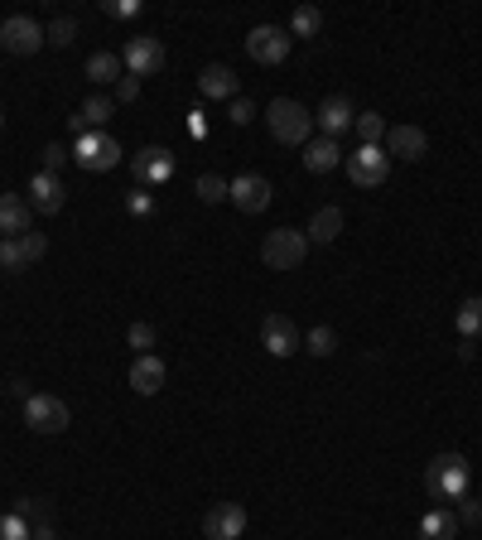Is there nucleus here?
I'll list each match as a JSON object with an SVG mask.
<instances>
[{
    "mask_svg": "<svg viewBox=\"0 0 482 540\" xmlns=\"http://www.w3.org/2000/svg\"><path fill=\"white\" fill-rule=\"evenodd\" d=\"M102 10H107L111 20H131V15H135V10H140V5H135V0H107Z\"/></svg>",
    "mask_w": 482,
    "mask_h": 540,
    "instance_id": "nucleus-39",
    "label": "nucleus"
},
{
    "mask_svg": "<svg viewBox=\"0 0 482 540\" xmlns=\"http://www.w3.org/2000/svg\"><path fill=\"white\" fill-rule=\"evenodd\" d=\"M25 425L34 434H63L68 425H73V410L58 401V396L39 391V396H29V401H25Z\"/></svg>",
    "mask_w": 482,
    "mask_h": 540,
    "instance_id": "nucleus-7",
    "label": "nucleus"
},
{
    "mask_svg": "<svg viewBox=\"0 0 482 540\" xmlns=\"http://www.w3.org/2000/svg\"><path fill=\"white\" fill-rule=\"evenodd\" d=\"M237 87L241 82H237V73H232L227 63H208V68L198 73V92H203V97H222V102H232Z\"/></svg>",
    "mask_w": 482,
    "mask_h": 540,
    "instance_id": "nucleus-20",
    "label": "nucleus"
},
{
    "mask_svg": "<svg viewBox=\"0 0 482 540\" xmlns=\"http://www.w3.org/2000/svg\"><path fill=\"white\" fill-rule=\"evenodd\" d=\"M44 39H49L54 49H68V44L78 39V20H73V15H58V20H49V29H44Z\"/></svg>",
    "mask_w": 482,
    "mask_h": 540,
    "instance_id": "nucleus-30",
    "label": "nucleus"
},
{
    "mask_svg": "<svg viewBox=\"0 0 482 540\" xmlns=\"http://www.w3.org/2000/svg\"><path fill=\"white\" fill-rule=\"evenodd\" d=\"M352 131H357V140H362V145H381L391 126H386V116H381V111H362Z\"/></svg>",
    "mask_w": 482,
    "mask_h": 540,
    "instance_id": "nucleus-27",
    "label": "nucleus"
},
{
    "mask_svg": "<svg viewBox=\"0 0 482 540\" xmlns=\"http://www.w3.org/2000/svg\"><path fill=\"white\" fill-rule=\"evenodd\" d=\"M126 343L135 348V357H145V352L160 343V333H155V324H131L126 328Z\"/></svg>",
    "mask_w": 482,
    "mask_h": 540,
    "instance_id": "nucleus-32",
    "label": "nucleus"
},
{
    "mask_svg": "<svg viewBox=\"0 0 482 540\" xmlns=\"http://www.w3.org/2000/svg\"><path fill=\"white\" fill-rule=\"evenodd\" d=\"M304 256H309V237L299 227H275V232H266V242H261L266 270H299Z\"/></svg>",
    "mask_w": 482,
    "mask_h": 540,
    "instance_id": "nucleus-2",
    "label": "nucleus"
},
{
    "mask_svg": "<svg viewBox=\"0 0 482 540\" xmlns=\"http://www.w3.org/2000/svg\"><path fill=\"white\" fill-rule=\"evenodd\" d=\"M15 516H25L34 531H49V516H54V507H49V502H39V497H20V502H15Z\"/></svg>",
    "mask_w": 482,
    "mask_h": 540,
    "instance_id": "nucleus-29",
    "label": "nucleus"
},
{
    "mask_svg": "<svg viewBox=\"0 0 482 540\" xmlns=\"http://www.w3.org/2000/svg\"><path fill=\"white\" fill-rule=\"evenodd\" d=\"M150 208H155V203H150V193H131V213L135 217H150Z\"/></svg>",
    "mask_w": 482,
    "mask_h": 540,
    "instance_id": "nucleus-41",
    "label": "nucleus"
},
{
    "mask_svg": "<svg viewBox=\"0 0 482 540\" xmlns=\"http://www.w3.org/2000/svg\"><path fill=\"white\" fill-rule=\"evenodd\" d=\"M29 217H34L29 198H20V193H0V237H5V232H10V237H25Z\"/></svg>",
    "mask_w": 482,
    "mask_h": 540,
    "instance_id": "nucleus-19",
    "label": "nucleus"
},
{
    "mask_svg": "<svg viewBox=\"0 0 482 540\" xmlns=\"http://www.w3.org/2000/svg\"><path fill=\"white\" fill-rule=\"evenodd\" d=\"M338 164H343V145H338V140L319 135V140L304 145V169H309V174H333Z\"/></svg>",
    "mask_w": 482,
    "mask_h": 540,
    "instance_id": "nucleus-21",
    "label": "nucleus"
},
{
    "mask_svg": "<svg viewBox=\"0 0 482 540\" xmlns=\"http://www.w3.org/2000/svg\"><path fill=\"white\" fill-rule=\"evenodd\" d=\"M386 155H396V160H425L429 135L420 126H396V131H386Z\"/></svg>",
    "mask_w": 482,
    "mask_h": 540,
    "instance_id": "nucleus-17",
    "label": "nucleus"
},
{
    "mask_svg": "<svg viewBox=\"0 0 482 540\" xmlns=\"http://www.w3.org/2000/svg\"><path fill=\"white\" fill-rule=\"evenodd\" d=\"M20 246H25V261H29V266L49 256V237H44V232H25V237H20Z\"/></svg>",
    "mask_w": 482,
    "mask_h": 540,
    "instance_id": "nucleus-35",
    "label": "nucleus"
},
{
    "mask_svg": "<svg viewBox=\"0 0 482 540\" xmlns=\"http://www.w3.org/2000/svg\"><path fill=\"white\" fill-rule=\"evenodd\" d=\"M454 516H458V526L468 521V526H482V502L468 492V497H458V507H454Z\"/></svg>",
    "mask_w": 482,
    "mask_h": 540,
    "instance_id": "nucleus-36",
    "label": "nucleus"
},
{
    "mask_svg": "<svg viewBox=\"0 0 482 540\" xmlns=\"http://www.w3.org/2000/svg\"><path fill=\"white\" fill-rule=\"evenodd\" d=\"M49 39H44V25L34 20V15H10V20H0V49L5 54H20V58H29V54H39Z\"/></svg>",
    "mask_w": 482,
    "mask_h": 540,
    "instance_id": "nucleus-6",
    "label": "nucleus"
},
{
    "mask_svg": "<svg viewBox=\"0 0 482 540\" xmlns=\"http://www.w3.org/2000/svg\"><path fill=\"white\" fill-rule=\"evenodd\" d=\"M111 111H116V97H87L78 116H82V126H87V131H102V126L111 121Z\"/></svg>",
    "mask_w": 482,
    "mask_h": 540,
    "instance_id": "nucleus-24",
    "label": "nucleus"
},
{
    "mask_svg": "<svg viewBox=\"0 0 482 540\" xmlns=\"http://www.w3.org/2000/svg\"><path fill=\"white\" fill-rule=\"evenodd\" d=\"M323 29V10L319 5H299L295 20H290V39H314Z\"/></svg>",
    "mask_w": 482,
    "mask_h": 540,
    "instance_id": "nucleus-26",
    "label": "nucleus"
},
{
    "mask_svg": "<svg viewBox=\"0 0 482 540\" xmlns=\"http://www.w3.org/2000/svg\"><path fill=\"white\" fill-rule=\"evenodd\" d=\"M121 78H126V63H121V54L102 49V54L87 58V82H121Z\"/></svg>",
    "mask_w": 482,
    "mask_h": 540,
    "instance_id": "nucleus-23",
    "label": "nucleus"
},
{
    "mask_svg": "<svg viewBox=\"0 0 482 540\" xmlns=\"http://www.w3.org/2000/svg\"><path fill=\"white\" fill-rule=\"evenodd\" d=\"M227 116H232V126H251V121H256V102H251V97H232Z\"/></svg>",
    "mask_w": 482,
    "mask_h": 540,
    "instance_id": "nucleus-37",
    "label": "nucleus"
},
{
    "mask_svg": "<svg viewBox=\"0 0 482 540\" xmlns=\"http://www.w3.org/2000/svg\"><path fill=\"white\" fill-rule=\"evenodd\" d=\"M121 155H126L121 140L107 131H87V135H78V145H73V160H78L82 174H107V169L121 164Z\"/></svg>",
    "mask_w": 482,
    "mask_h": 540,
    "instance_id": "nucleus-4",
    "label": "nucleus"
},
{
    "mask_svg": "<svg viewBox=\"0 0 482 540\" xmlns=\"http://www.w3.org/2000/svg\"><path fill=\"white\" fill-rule=\"evenodd\" d=\"M63 203H68L63 179H58V174H49V169H39V174L29 179V208H34V213H44V217H54Z\"/></svg>",
    "mask_w": 482,
    "mask_h": 540,
    "instance_id": "nucleus-14",
    "label": "nucleus"
},
{
    "mask_svg": "<svg viewBox=\"0 0 482 540\" xmlns=\"http://www.w3.org/2000/svg\"><path fill=\"white\" fill-rule=\"evenodd\" d=\"M246 531V507L241 502H217L213 512L203 516V536L208 540H241Z\"/></svg>",
    "mask_w": 482,
    "mask_h": 540,
    "instance_id": "nucleus-13",
    "label": "nucleus"
},
{
    "mask_svg": "<svg viewBox=\"0 0 482 540\" xmlns=\"http://www.w3.org/2000/svg\"><path fill=\"white\" fill-rule=\"evenodd\" d=\"M164 357H155V352H145V357H135L131 362V391L135 396H160L164 391Z\"/></svg>",
    "mask_w": 482,
    "mask_h": 540,
    "instance_id": "nucleus-16",
    "label": "nucleus"
},
{
    "mask_svg": "<svg viewBox=\"0 0 482 540\" xmlns=\"http://www.w3.org/2000/svg\"><path fill=\"white\" fill-rule=\"evenodd\" d=\"M131 179L140 189H155V184H169L174 179V155L160 150V145H145L140 155L131 160Z\"/></svg>",
    "mask_w": 482,
    "mask_h": 540,
    "instance_id": "nucleus-12",
    "label": "nucleus"
},
{
    "mask_svg": "<svg viewBox=\"0 0 482 540\" xmlns=\"http://www.w3.org/2000/svg\"><path fill=\"white\" fill-rule=\"evenodd\" d=\"M343 164H348V179L357 189H381L391 179V155L381 145H357L352 155H343Z\"/></svg>",
    "mask_w": 482,
    "mask_h": 540,
    "instance_id": "nucleus-5",
    "label": "nucleus"
},
{
    "mask_svg": "<svg viewBox=\"0 0 482 540\" xmlns=\"http://www.w3.org/2000/svg\"><path fill=\"white\" fill-rule=\"evenodd\" d=\"M246 54L256 58L261 68H275V63H285L290 58V29L280 25H256L246 34Z\"/></svg>",
    "mask_w": 482,
    "mask_h": 540,
    "instance_id": "nucleus-8",
    "label": "nucleus"
},
{
    "mask_svg": "<svg viewBox=\"0 0 482 540\" xmlns=\"http://www.w3.org/2000/svg\"><path fill=\"white\" fill-rule=\"evenodd\" d=\"M458 333L473 343V338H482V295H473V299H463L458 304Z\"/></svg>",
    "mask_w": 482,
    "mask_h": 540,
    "instance_id": "nucleus-25",
    "label": "nucleus"
},
{
    "mask_svg": "<svg viewBox=\"0 0 482 540\" xmlns=\"http://www.w3.org/2000/svg\"><path fill=\"white\" fill-rule=\"evenodd\" d=\"M0 540H34V526H29L25 516H0Z\"/></svg>",
    "mask_w": 482,
    "mask_h": 540,
    "instance_id": "nucleus-33",
    "label": "nucleus"
},
{
    "mask_svg": "<svg viewBox=\"0 0 482 540\" xmlns=\"http://www.w3.org/2000/svg\"><path fill=\"white\" fill-rule=\"evenodd\" d=\"M425 487L444 502L468 497V459L463 454H434V463L425 468Z\"/></svg>",
    "mask_w": 482,
    "mask_h": 540,
    "instance_id": "nucleus-3",
    "label": "nucleus"
},
{
    "mask_svg": "<svg viewBox=\"0 0 482 540\" xmlns=\"http://www.w3.org/2000/svg\"><path fill=\"white\" fill-rule=\"evenodd\" d=\"M188 131H193V135H208V121H203V111H193V121H188Z\"/></svg>",
    "mask_w": 482,
    "mask_h": 540,
    "instance_id": "nucleus-42",
    "label": "nucleus"
},
{
    "mask_svg": "<svg viewBox=\"0 0 482 540\" xmlns=\"http://www.w3.org/2000/svg\"><path fill=\"white\" fill-rule=\"evenodd\" d=\"M304 352H314V357H333L338 352V333L328 324H314L309 333H304Z\"/></svg>",
    "mask_w": 482,
    "mask_h": 540,
    "instance_id": "nucleus-28",
    "label": "nucleus"
},
{
    "mask_svg": "<svg viewBox=\"0 0 482 540\" xmlns=\"http://www.w3.org/2000/svg\"><path fill=\"white\" fill-rule=\"evenodd\" d=\"M266 126L280 145H309L314 140V111L295 97H275L266 107Z\"/></svg>",
    "mask_w": 482,
    "mask_h": 540,
    "instance_id": "nucleus-1",
    "label": "nucleus"
},
{
    "mask_svg": "<svg viewBox=\"0 0 482 540\" xmlns=\"http://www.w3.org/2000/svg\"><path fill=\"white\" fill-rule=\"evenodd\" d=\"M68 160H73V150H63V145H49V150H44V169H49V174H58Z\"/></svg>",
    "mask_w": 482,
    "mask_h": 540,
    "instance_id": "nucleus-38",
    "label": "nucleus"
},
{
    "mask_svg": "<svg viewBox=\"0 0 482 540\" xmlns=\"http://www.w3.org/2000/svg\"><path fill=\"white\" fill-rule=\"evenodd\" d=\"M227 184H232V179H222V174H203V179L193 184V193H198L203 203H222V198H227Z\"/></svg>",
    "mask_w": 482,
    "mask_h": 540,
    "instance_id": "nucleus-31",
    "label": "nucleus"
},
{
    "mask_svg": "<svg viewBox=\"0 0 482 540\" xmlns=\"http://www.w3.org/2000/svg\"><path fill=\"white\" fill-rule=\"evenodd\" d=\"M34 540H54V531H34Z\"/></svg>",
    "mask_w": 482,
    "mask_h": 540,
    "instance_id": "nucleus-43",
    "label": "nucleus"
},
{
    "mask_svg": "<svg viewBox=\"0 0 482 540\" xmlns=\"http://www.w3.org/2000/svg\"><path fill=\"white\" fill-rule=\"evenodd\" d=\"M343 222H348V217H343V208H338V203H323L319 213L309 217V227H304V237H309V246L319 242V246H328V242H338V232H343Z\"/></svg>",
    "mask_w": 482,
    "mask_h": 540,
    "instance_id": "nucleus-18",
    "label": "nucleus"
},
{
    "mask_svg": "<svg viewBox=\"0 0 482 540\" xmlns=\"http://www.w3.org/2000/svg\"><path fill=\"white\" fill-rule=\"evenodd\" d=\"M0 131H5V111H0Z\"/></svg>",
    "mask_w": 482,
    "mask_h": 540,
    "instance_id": "nucleus-44",
    "label": "nucleus"
},
{
    "mask_svg": "<svg viewBox=\"0 0 482 540\" xmlns=\"http://www.w3.org/2000/svg\"><path fill=\"white\" fill-rule=\"evenodd\" d=\"M458 536V516L449 507H434L420 516V540H454Z\"/></svg>",
    "mask_w": 482,
    "mask_h": 540,
    "instance_id": "nucleus-22",
    "label": "nucleus"
},
{
    "mask_svg": "<svg viewBox=\"0 0 482 540\" xmlns=\"http://www.w3.org/2000/svg\"><path fill=\"white\" fill-rule=\"evenodd\" d=\"M261 348H266L270 357H295V352L304 348V333L295 328L290 314H266V319H261Z\"/></svg>",
    "mask_w": 482,
    "mask_h": 540,
    "instance_id": "nucleus-10",
    "label": "nucleus"
},
{
    "mask_svg": "<svg viewBox=\"0 0 482 540\" xmlns=\"http://www.w3.org/2000/svg\"><path fill=\"white\" fill-rule=\"evenodd\" d=\"M135 97H140V78H131V73H126V78L116 82V102H135Z\"/></svg>",
    "mask_w": 482,
    "mask_h": 540,
    "instance_id": "nucleus-40",
    "label": "nucleus"
},
{
    "mask_svg": "<svg viewBox=\"0 0 482 540\" xmlns=\"http://www.w3.org/2000/svg\"><path fill=\"white\" fill-rule=\"evenodd\" d=\"M126 73L131 78H155L164 68V39H155V34H135L131 44H126Z\"/></svg>",
    "mask_w": 482,
    "mask_h": 540,
    "instance_id": "nucleus-11",
    "label": "nucleus"
},
{
    "mask_svg": "<svg viewBox=\"0 0 482 540\" xmlns=\"http://www.w3.org/2000/svg\"><path fill=\"white\" fill-rule=\"evenodd\" d=\"M227 198L237 203L241 213H266L270 203H275V184H270L266 174H237L232 184H227Z\"/></svg>",
    "mask_w": 482,
    "mask_h": 540,
    "instance_id": "nucleus-9",
    "label": "nucleus"
},
{
    "mask_svg": "<svg viewBox=\"0 0 482 540\" xmlns=\"http://www.w3.org/2000/svg\"><path fill=\"white\" fill-rule=\"evenodd\" d=\"M319 135H328V140H338V135H348L352 126H357V107H352L348 97H328L319 107Z\"/></svg>",
    "mask_w": 482,
    "mask_h": 540,
    "instance_id": "nucleus-15",
    "label": "nucleus"
},
{
    "mask_svg": "<svg viewBox=\"0 0 482 540\" xmlns=\"http://www.w3.org/2000/svg\"><path fill=\"white\" fill-rule=\"evenodd\" d=\"M25 246H20V237H10V242H0V270H25Z\"/></svg>",
    "mask_w": 482,
    "mask_h": 540,
    "instance_id": "nucleus-34",
    "label": "nucleus"
}]
</instances>
